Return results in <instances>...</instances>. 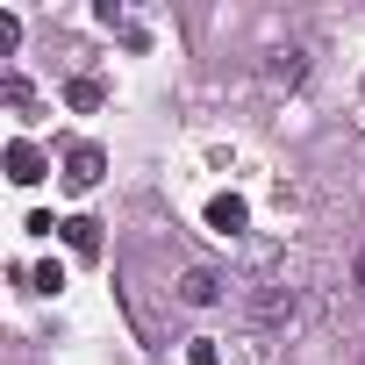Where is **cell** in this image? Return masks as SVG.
I'll list each match as a JSON object with an SVG mask.
<instances>
[{
  "label": "cell",
  "mask_w": 365,
  "mask_h": 365,
  "mask_svg": "<svg viewBox=\"0 0 365 365\" xmlns=\"http://www.w3.org/2000/svg\"><path fill=\"white\" fill-rule=\"evenodd\" d=\"M65 179H72V187H93V179H101V150H93V143H79V150H72V165H65Z\"/></svg>",
  "instance_id": "cell-4"
},
{
  "label": "cell",
  "mask_w": 365,
  "mask_h": 365,
  "mask_svg": "<svg viewBox=\"0 0 365 365\" xmlns=\"http://www.w3.org/2000/svg\"><path fill=\"white\" fill-rule=\"evenodd\" d=\"M244 308H251V322H287V315H294V287H279V279H258V287L244 294Z\"/></svg>",
  "instance_id": "cell-1"
},
{
  "label": "cell",
  "mask_w": 365,
  "mask_h": 365,
  "mask_svg": "<svg viewBox=\"0 0 365 365\" xmlns=\"http://www.w3.org/2000/svg\"><path fill=\"white\" fill-rule=\"evenodd\" d=\"M308 65H301V51H272V86H294Z\"/></svg>",
  "instance_id": "cell-6"
},
{
  "label": "cell",
  "mask_w": 365,
  "mask_h": 365,
  "mask_svg": "<svg viewBox=\"0 0 365 365\" xmlns=\"http://www.w3.org/2000/svg\"><path fill=\"white\" fill-rule=\"evenodd\" d=\"M358 287H365V258H358Z\"/></svg>",
  "instance_id": "cell-10"
},
{
  "label": "cell",
  "mask_w": 365,
  "mask_h": 365,
  "mask_svg": "<svg viewBox=\"0 0 365 365\" xmlns=\"http://www.w3.org/2000/svg\"><path fill=\"white\" fill-rule=\"evenodd\" d=\"M72 108H101V79H72Z\"/></svg>",
  "instance_id": "cell-8"
},
{
  "label": "cell",
  "mask_w": 365,
  "mask_h": 365,
  "mask_svg": "<svg viewBox=\"0 0 365 365\" xmlns=\"http://www.w3.org/2000/svg\"><path fill=\"white\" fill-rule=\"evenodd\" d=\"M244 222H251L244 194H215V201H208V230H215V237H244Z\"/></svg>",
  "instance_id": "cell-2"
},
{
  "label": "cell",
  "mask_w": 365,
  "mask_h": 365,
  "mask_svg": "<svg viewBox=\"0 0 365 365\" xmlns=\"http://www.w3.org/2000/svg\"><path fill=\"white\" fill-rule=\"evenodd\" d=\"M8 165H15V179H22V187H36V179H43V158H36V143H15V150H8Z\"/></svg>",
  "instance_id": "cell-5"
},
{
  "label": "cell",
  "mask_w": 365,
  "mask_h": 365,
  "mask_svg": "<svg viewBox=\"0 0 365 365\" xmlns=\"http://www.w3.org/2000/svg\"><path fill=\"white\" fill-rule=\"evenodd\" d=\"M222 294V279L208 272V265H194V272H179V301H187V308H208Z\"/></svg>",
  "instance_id": "cell-3"
},
{
  "label": "cell",
  "mask_w": 365,
  "mask_h": 365,
  "mask_svg": "<svg viewBox=\"0 0 365 365\" xmlns=\"http://www.w3.org/2000/svg\"><path fill=\"white\" fill-rule=\"evenodd\" d=\"M187 358H194V365H215V336H194V344H187Z\"/></svg>",
  "instance_id": "cell-9"
},
{
  "label": "cell",
  "mask_w": 365,
  "mask_h": 365,
  "mask_svg": "<svg viewBox=\"0 0 365 365\" xmlns=\"http://www.w3.org/2000/svg\"><path fill=\"white\" fill-rule=\"evenodd\" d=\"M65 237H72V251H101V230L79 215V222H65Z\"/></svg>",
  "instance_id": "cell-7"
}]
</instances>
